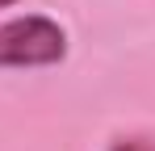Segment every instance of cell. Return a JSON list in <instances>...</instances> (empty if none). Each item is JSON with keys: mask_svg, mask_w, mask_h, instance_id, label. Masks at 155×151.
Segmentation results:
<instances>
[{"mask_svg": "<svg viewBox=\"0 0 155 151\" xmlns=\"http://www.w3.org/2000/svg\"><path fill=\"white\" fill-rule=\"evenodd\" d=\"M67 59V29L42 17L25 13L0 25V67H54Z\"/></svg>", "mask_w": 155, "mask_h": 151, "instance_id": "1", "label": "cell"}, {"mask_svg": "<svg viewBox=\"0 0 155 151\" xmlns=\"http://www.w3.org/2000/svg\"><path fill=\"white\" fill-rule=\"evenodd\" d=\"M109 151H155V139H147V134H126V139H113Z\"/></svg>", "mask_w": 155, "mask_h": 151, "instance_id": "2", "label": "cell"}, {"mask_svg": "<svg viewBox=\"0 0 155 151\" xmlns=\"http://www.w3.org/2000/svg\"><path fill=\"white\" fill-rule=\"evenodd\" d=\"M8 4H21V0H0V8H8Z\"/></svg>", "mask_w": 155, "mask_h": 151, "instance_id": "3", "label": "cell"}]
</instances>
